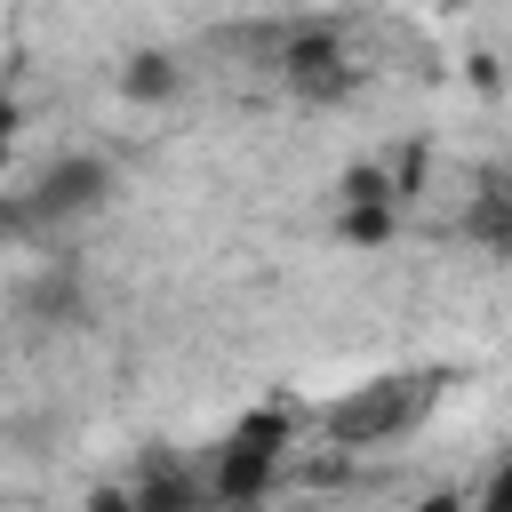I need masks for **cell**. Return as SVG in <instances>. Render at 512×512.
<instances>
[{
	"label": "cell",
	"mask_w": 512,
	"mask_h": 512,
	"mask_svg": "<svg viewBox=\"0 0 512 512\" xmlns=\"http://www.w3.org/2000/svg\"><path fill=\"white\" fill-rule=\"evenodd\" d=\"M432 384H440V376H368V384L320 400V432H328L336 448H384V440H400V432L432 408Z\"/></svg>",
	"instance_id": "1"
},
{
	"label": "cell",
	"mask_w": 512,
	"mask_h": 512,
	"mask_svg": "<svg viewBox=\"0 0 512 512\" xmlns=\"http://www.w3.org/2000/svg\"><path fill=\"white\" fill-rule=\"evenodd\" d=\"M288 440H296V416H288V408H256V416H240V424L224 432V448H216L208 496H224V504H256V496L280 480Z\"/></svg>",
	"instance_id": "2"
},
{
	"label": "cell",
	"mask_w": 512,
	"mask_h": 512,
	"mask_svg": "<svg viewBox=\"0 0 512 512\" xmlns=\"http://www.w3.org/2000/svg\"><path fill=\"white\" fill-rule=\"evenodd\" d=\"M104 200H112V160L72 152V160L40 168V184L16 200V216H24V224H80V216H96Z\"/></svg>",
	"instance_id": "3"
},
{
	"label": "cell",
	"mask_w": 512,
	"mask_h": 512,
	"mask_svg": "<svg viewBox=\"0 0 512 512\" xmlns=\"http://www.w3.org/2000/svg\"><path fill=\"white\" fill-rule=\"evenodd\" d=\"M176 80H184V72H176L168 48H136V56L120 64V96H128V104H168Z\"/></svg>",
	"instance_id": "4"
},
{
	"label": "cell",
	"mask_w": 512,
	"mask_h": 512,
	"mask_svg": "<svg viewBox=\"0 0 512 512\" xmlns=\"http://www.w3.org/2000/svg\"><path fill=\"white\" fill-rule=\"evenodd\" d=\"M288 80L304 88V96H336L344 88V56H336V40H296V64H288Z\"/></svg>",
	"instance_id": "5"
},
{
	"label": "cell",
	"mask_w": 512,
	"mask_h": 512,
	"mask_svg": "<svg viewBox=\"0 0 512 512\" xmlns=\"http://www.w3.org/2000/svg\"><path fill=\"white\" fill-rule=\"evenodd\" d=\"M8 160H16V104L0 96V176H8Z\"/></svg>",
	"instance_id": "6"
}]
</instances>
